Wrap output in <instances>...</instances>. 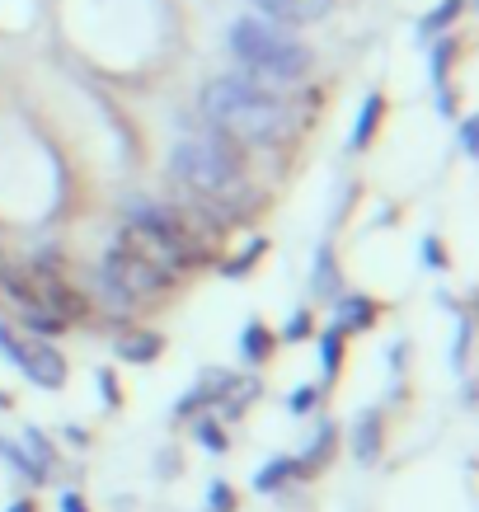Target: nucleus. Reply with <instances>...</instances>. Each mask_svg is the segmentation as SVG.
<instances>
[{
  "label": "nucleus",
  "mask_w": 479,
  "mask_h": 512,
  "mask_svg": "<svg viewBox=\"0 0 479 512\" xmlns=\"http://www.w3.org/2000/svg\"><path fill=\"white\" fill-rule=\"evenodd\" d=\"M202 113L207 123L226 132L235 146H268V141L292 137L301 118H296L292 94H273L245 76H221L202 94Z\"/></svg>",
  "instance_id": "f257e3e1"
},
{
  "label": "nucleus",
  "mask_w": 479,
  "mask_h": 512,
  "mask_svg": "<svg viewBox=\"0 0 479 512\" xmlns=\"http://www.w3.org/2000/svg\"><path fill=\"white\" fill-rule=\"evenodd\" d=\"M174 179L198 193L217 207V217H240L249 212V188L240 184V146H235L226 132H202V137H188L174 146V160H170Z\"/></svg>",
  "instance_id": "f03ea898"
},
{
  "label": "nucleus",
  "mask_w": 479,
  "mask_h": 512,
  "mask_svg": "<svg viewBox=\"0 0 479 512\" xmlns=\"http://www.w3.org/2000/svg\"><path fill=\"white\" fill-rule=\"evenodd\" d=\"M235 57L245 62L254 76H278V80H301L310 71V52L292 38H282L278 29H268L263 19H240L231 29Z\"/></svg>",
  "instance_id": "7ed1b4c3"
},
{
  "label": "nucleus",
  "mask_w": 479,
  "mask_h": 512,
  "mask_svg": "<svg viewBox=\"0 0 479 512\" xmlns=\"http://www.w3.org/2000/svg\"><path fill=\"white\" fill-rule=\"evenodd\" d=\"M170 282H174V273H165L151 259H141L137 249H127V245H113L109 259H104V273H99V287H104V296H109L118 311H132L146 296H160Z\"/></svg>",
  "instance_id": "20e7f679"
},
{
  "label": "nucleus",
  "mask_w": 479,
  "mask_h": 512,
  "mask_svg": "<svg viewBox=\"0 0 479 512\" xmlns=\"http://www.w3.org/2000/svg\"><path fill=\"white\" fill-rule=\"evenodd\" d=\"M19 372L29 376L33 386H43V390H62V381H66V357L57 353L52 343L29 339V343H24V357H19Z\"/></svg>",
  "instance_id": "39448f33"
},
{
  "label": "nucleus",
  "mask_w": 479,
  "mask_h": 512,
  "mask_svg": "<svg viewBox=\"0 0 479 512\" xmlns=\"http://www.w3.org/2000/svg\"><path fill=\"white\" fill-rule=\"evenodd\" d=\"M254 5L278 24H315L334 10V0H254Z\"/></svg>",
  "instance_id": "423d86ee"
},
{
  "label": "nucleus",
  "mask_w": 479,
  "mask_h": 512,
  "mask_svg": "<svg viewBox=\"0 0 479 512\" xmlns=\"http://www.w3.org/2000/svg\"><path fill=\"white\" fill-rule=\"evenodd\" d=\"M353 456L362 461V466H371L376 456H381V419L376 414H362L353 428Z\"/></svg>",
  "instance_id": "0eeeda50"
},
{
  "label": "nucleus",
  "mask_w": 479,
  "mask_h": 512,
  "mask_svg": "<svg viewBox=\"0 0 479 512\" xmlns=\"http://www.w3.org/2000/svg\"><path fill=\"white\" fill-rule=\"evenodd\" d=\"M287 480H296V456H273V461L254 475V489H259V494H278Z\"/></svg>",
  "instance_id": "6e6552de"
},
{
  "label": "nucleus",
  "mask_w": 479,
  "mask_h": 512,
  "mask_svg": "<svg viewBox=\"0 0 479 512\" xmlns=\"http://www.w3.org/2000/svg\"><path fill=\"white\" fill-rule=\"evenodd\" d=\"M160 353H165V339H160V334H127V339L118 343V357H127V362H155Z\"/></svg>",
  "instance_id": "1a4fd4ad"
},
{
  "label": "nucleus",
  "mask_w": 479,
  "mask_h": 512,
  "mask_svg": "<svg viewBox=\"0 0 479 512\" xmlns=\"http://www.w3.org/2000/svg\"><path fill=\"white\" fill-rule=\"evenodd\" d=\"M329 456H334V428H320V433H315V442H310L306 447V461H296V475H315V470L325 466Z\"/></svg>",
  "instance_id": "9d476101"
},
{
  "label": "nucleus",
  "mask_w": 479,
  "mask_h": 512,
  "mask_svg": "<svg viewBox=\"0 0 479 512\" xmlns=\"http://www.w3.org/2000/svg\"><path fill=\"white\" fill-rule=\"evenodd\" d=\"M371 320H376V301H367V296H343L339 301V325L343 329H367Z\"/></svg>",
  "instance_id": "9b49d317"
},
{
  "label": "nucleus",
  "mask_w": 479,
  "mask_h": 512,
  "mask_svg": "<svg viewBox=\"0 0 479 512\" xmlns=\"http://www.w3.org/2000/svg\"><path fill=\"white\" fill-rule=\"evenodd\" d=\"M24 447L33 451V470H38V480H47V475H52V466H57V451H52V442H47L38 428H29V433H24Z\"/></svg>",
  "instance_id": "f8f14e48"
},
{
  "label": "nucleus",
  "mask_w": 479,
  "mask_h": 512,
  "mask_svg": "<svg viewBox=\"0 0 479 512\" xmlns=\"http://www.w3.org/2000/svg\"><path fill=\"white\" fill-rule=\"evenodd\" d=\"M268 353H273V334L263 325H245V334H240V357H245V362H263Z\"/></svg>",
  "instance_id": "ddd939ff"
},
{
  "label": "nucleus",
  "mask_w": 479,
  "mask_h": 512,
  "mask_svg": "<svg viewBox=\"0 0 479 512\" xmlns=\"http://www.w3.org/2000/svg\"><path fill=\"white\" fill-rule=\"evenodd\" d=\"M376 118H381V94H371L367 104H362V118H357V132H353V151H362L376 132Z\"/></svg>",
  "instance_id": "4468645a"
},
{
  "label": "nucleus",
  "mask_w": 479,
  "mask_h": 512,
  "mask_svg": "<svg viewBox=\"0 0 479 512\" xmlns=\"http://www.w3.org/2000/svg\"><path fill=\"white\" fill-rule=\"evenodd\" d=\"M343 362V329H329L325 339H320V367H325V376L339 372Z\"/></svg>",
  "instance_id": "2eb2a0df"
},
{
  "label": "nucleus",
  "mask_w": 479,
  "mask_h": 512,
  "mask_svg": "<svg viewBox=\"0 0 479 512\" xmlns=\"http://www.w3.org/2000/svg\"><path fill=\"white\" fill-rule=\"evenodd\" d=\"M461 15V0H442V5H437L433 15L423 19V33H437V29H447L451 19Z\"/></svg>",
  "instance_id": "dca6fc26"
},
{
  "label": "nucleus",
  "mask_w": 479,
  "mask_h": 512,
  "mask_svg": "<svg viewBox=\"0 0 479 512\" xmlns=\"http://www.w3.org/2000/svg\"><path fill=\"white\" fill-rule=\"evenodd\" d=\"M207 503H212V512H231L235 508V489L226 480H217L212 489H207Z\"/></svg>",
  "instance_id": "f3484780"
},
{
  "label": "nucleus",
  "mask_w": 479,
  "mask_h": 512,
  "mask_svg": "<svg viewBox=\"0 0 479 512\" xmlns=\"http://www.w3.org/2000/svg\"><path fill=\"white\" fill-rule=\"evenodd\" d=\"M315 400H320V390H315V386H301V390H292L287 409H292L296 419H301V414H310V409H315Z\"/></svg>",
  "instance_id": "a211bd4d"
},
{
  "label": "nucleus",
  "mask_w": 479,
  "mask_h": 512,
  "mask_svg": "<svg viewBox=\"0 0 479 512\" xmlns=\"http://www.w3.org/2000/svg\"><path fill=\"white\" fill-rule=\"evenodd\" d=\"M24 325H29L33 334H57L62 320H57V315H47V311H24Z\"/></svg>",
  "instance_id": "6ab92c4d"
},
{
  "label": "nucleus",
  "mask_w": 479,
  "mask_h": 512,
  "mask_svg": "<svg viewBox=\"0 0 479 512\" xmlns=\"http://www.w3.org/2000/svg\"><path fill=\"white\" fill-rule=\"evenodd\" d=\"M0 353L10 357L15 367H19V357H24V339H19V334H15L10 325H0Z\"/></svg>",
  "instance_id": "aec40b11"
},
{
  "label": "nucleus",
  "mask_w": 479,
  "mask_h": 512,
  "mask_svg": "<svg viewBox=\"0 0 479 512\" xmlns=\"http://www.w3.org/2000/svg\"><path fill=\"white\" fill-rule=\"evenodd\" d=\"M198 437H202V447H212V451H226V433H221L212 419H202L198 423Z\"/></svg>",
  "instance_id": "412c9836"
},
{
  "label": "nucleus",
  "mask_w": 479,
  "mask_h": 512,
  "mask_svg": "<svg viewBox=\"0 0 479 512\" xmlns=\"http://www.w3.org/2000/svg\"><path fill=\"white\" fill-rule=\"evenodd\" d=\"M259 254H263V240H254V245H249L245 254H240V259H231V264H226V273H231V278H240V273H249V264H254Z\"/></svg>",
  "instance_id": "4be33fe9"
},
{
  "label": "nucleus",
  "mask_w": 479,
  "mask_h": 512,
  "mask_svg": "<svg viewBox=\"0 0 479 512\" xmlns=\"http://www.w3.org/2000/svg\"><path fill=\"white\" fill-rule=\"evenodd\" d=\"M306 334H310V311H296L292 320H287V329H282V339L296 343V339H306Z\"/></svg>",
  "instance_id": "5701e85b"
},
{
  "label": "nucleus",
  "mask_w": 479,
  "mask_h": 512,
  "mask_svg": "<svg viewBox=\"0 0 479 512\" xmlns=\"http://www.w3.org/2000/svg\"><path fill=\"white\" fill-rule=\"evenodd\" d=\"M451 52H456V47H451V38H447V43H437V47H433V80H437V85H442V71H447Z\"/></svg>",
  "instance_id": "b1692460"
},
{
  "label": "nucleus",
  "mask_w": 479,
  "mask_h": 512,
  "mask_svg": "<svg viewBox=\"0 0 479 512\" xmlns=\"http://www.w3.org/2000/svg\"><path fill=\"white\" fill-rule=\"evenodd\" d=\"M94 381H99V395H104L109 404H123V395H118V376L113 372H99Z\"/></svg>",
  "instance_id": "393cba45"
},
{
  "label": "nucleus",
  "mask_w": 479,
  "mask_h": 512,
  "mask_svg": "<svg viewBox=\"0 0 479 512\" xmlns=\"http://www.w3.org/2000/svg\"><path fill=\"white\" fill-rule=\"evenodd\" d=\"M62 512H90V508H85V498H80L76 489H66V494H62Z\"/></svg>",
  "instance_id": "a878e982"
},
{
  "label": "nucleus",
  "mask_w": 479,
  "mask_h": 512,
  "mask_svg": "<svg viewBox=\"0 0 479 512\" xmlns=\"http://www.w3.org/2000/svg\"><path fill=\"white\" fill-rule=\"evenodd\" d=\"M461 146L465 151H475V123H461Z\"/></svg>",
  "instance_id": "bb28decb"
},
{
  "label": "nucleus",
  "mask_w": 479,
  "mask_h": 512,
  "mask_svg": "<svg viewBox=\"0 0 479 512\" xmlns=\"http://www.w3.org/2000/svg\"><path fill=\"white\" fill-rule=\"evenodd\" d=\"M423 259H428V264H442V254H437V240H423Z\"/></svg>",
  "instance_id": "cd10ccee"
},
{
  "label": "nucleus",
  "mask_w": 479,
  "mask_h": 512,
  "mask_svg": "<svg viewBox=\"0 0 479 512\" xmlns=\"http://www.w3.org/2000/svg\"><path fill=\"white\" fill-rule=\"evenodd\" d=\"M10 512H33V503L29 498H19V503H10Z\"/></svg>",
  "instance_id": "c85d7f7f"
},
{
  "label": "nucleus",
  "mask_w": 479,
  "mask_h": 512,
  "mask_svg": "<svg viewBox=\"0 0 479 512\" xmlns=\"http://www.w3.org/2000/svg\"><path fill=\"white\" fill-rule=\"evenodd\" d=\"M0 409H10V395H5V390H0Z\"/></svg>",
  "instance_id": "c756f323"
}]
</instances>
